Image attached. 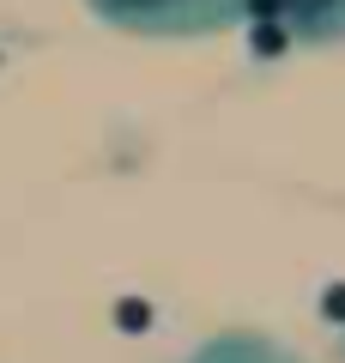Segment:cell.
<instances>
[{
  "label": "cell",
  "instance_id": "obj_5",
  "mask_svg": "<svg viewBox=\"0 0 345 363\" xmlns=\"http://www.w3.org/2000/svg\"><path fill=\"white\" fill-rule=\"evenodd\" d=\"M339 351H345V339H339Z\"/></svg>",
  "mask_w": 345,
  "mask_h": 363
},
{
  "label": "cell",
  "instance_id": "obj_4",
  "mask_svg": "<svg viewBox=\"0 0 345 363\" xmlns=\"http://www.w3.org/2000/svg\"><path fill=\"white\" fill-rule=\"evenodd\" d=\"M327 309H333V315H345V291H333V297H327Z\"/></svg>",
  "mask_w": 345,
  "mask_h": 363
},
{
  "label": "cell",
  "instance_id": "obj_3",
  "mask_svg": "<svg viewBox=\"0 0 345 363\" xmlns=\"http://www.w3.org/2000/svg\"><path fill=\"white\" fill-rule=\"evenodd\" d=\"M255 18H291L297 30H315V37H327V30H339L345 18V0H243Z\"/></svg>",
  "mask_w": 345,
  "mask_h": 363
},
{
  "label": "cell",
  "instance_id": "obj_1",
  "mask_svg": "<svg viewBox=\"0 0 345 363\" xmlns=\"http://www.w3.org/2000/svg\"><path fill=\"white\" fill-rule=\"evenodd\" d=\"M91 13L133 37H194V30L230 18L243 0H85Z\"/></svg>",
  "mask_w": 345,
  "mask_h": 363
},
{
  "label": "cell",
  "instance_id": "obj_2",
  "mask_svg": "<svg viewBox=\"0 0 345 363\" xmlns=\"http://www.w3.org/2000/svg\"><path fill=\"white\" fill-rule=\"evenodd\" d=\"M182 363H303L285 339L273 333H248V327H224V333L200 339V345L188 351Z\"/></svg>",
  "mask_w": 345,
  "mask_h": 363
}]
</instances>
